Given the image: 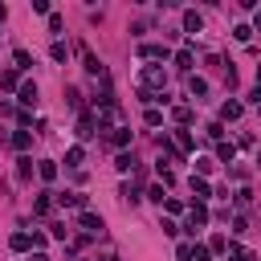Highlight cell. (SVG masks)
<instances>
[{
	"mask_svg": "<svg viewBox=\"0 0 261 261\" xmlns=\"http://www.w3.org/2000/svg\"><path fill=\"white\" fill-rule=\"evenodd\" d=\"M204 224H208V208H204V204H192V208H188V224H184V228L196 237Z\"/></svg>",
	"mask_w": 261,
	"mask_h": 261,
	"instance_id": "obj_1",
	"label": "cell"
},
{
	"mask_svg": "<svg viewBox=\"0 0 261 261\" xmlns=\"http://www.w3.org/2000/svg\"><path fill=\"white\" fill-rule=\"evenodd\" d=\"M139 57H143V61H167V45L147 41V45H139Z\"/></svg>",
	"mask_w": 261,
	"mask_h": 261,
	"instance_id": "obj_2",
	"label": "cell"
},
{
	"mask_svg": "<svg viewBox=\"0 0 261 261\" xmlns=\"http://www.w3.org/2000/svg\"><path fill=\"white\" fill-rule=\"evenodd\" d=\"M16 98H20V106H24V110H33V106H37V82L16 86Z\"/></svg>",
	"mask_w": 261,
	"mask_h": 261,
	"instance_id": "obj_3",
	"label": "cell"
},
{
	"mask_svg": "<svg viewBox=\"0 0 261 261\" xmlns=\"http://www.w3.org/2000/svg\"><path fill=\"white\" fill-rule=\"evenodd\" d=\"M241 114H245V106H241V102H237V98H228V102H224V106H220V122H237V118H241Z\"/></svg>",
	"mask_w": 261,
	"mask_h": 261,
	"instance_id": "obj_4",
	"label": "cell"
},
{
	"mask_svg": "<svg viewBox=\"0 0 261 261\" xmlns=\"http://www.w3.org/2000/svg\"><path fill=\"white\" fill-rule=\"evenodd\" d=\"M53 200H57L61 208H86V196H82V192H57Z\"/></svg>",
	"mask_w": 261,
	"mask_h": 261,
	"instance_id": "obj_5",
	"label": "cell"
},
{
	"mask_svg": "<svg viewBox=\"0 0 261 261\" xmlns=\"http://www.w3.org/2000/svg\"><path fill=\"white\" fill-rule=\"evenodd\" d=\"M192 196H196V204H204V200L212 196V184H208V179H200V175H192Z\"/></svg>",
	"mask_w": 261,
	"mask_h": 261,
	"instance_id": "obj_6",
	"label": "cell"
},
{
	"mask_svg": "<svg viewBox=\"0 0 261 261\" xmlns=\"http://www.w3.org/2000/svg\"><path fill=\"white\" fill-rule=\"evenodd\" d=\"M77 220H82V228H86V232H102V216H98V212L82 208V216H77Z\"/></svg>",
	"mask_w": 261,
	"mask_h": 261,
	"instance_id": "obj_7",
	"label": "cell"
},
{
	"mask_svg": "<svg viewBox=\"0 0 261 261\" xmlns=\"http://www.w3.org/2000/svg\"><path fill=\"white\" fill-rule=\"evenodd\" d=\"M200 29H204V16H200L196 8H188V12H184V33H200Z\"/></svg>",
	"mask_w": 261,
	"mask_h": 261,
	"instance_id": "obj_8",
	"label": "cell"
},
{
	"mask_svg": "<svg viewBox=\"0 0 261 261\" xmlns=\"http://www.w3.org/2000/svg\"><path fill=\"white\" fill-rule=\"evenodd\" d=\"M82 61H86V69H90L94 77H106V69H102V61H98V57H94V53H90L86 45H82Z\"/></svg>",
	"mask_w": 261,
	"mask_h": 261,
	"instance_id": "obj_9",
	"label": "cell"
},
{
	"mask_svg": "<svg viewBox=\"0 0 261 261\" xmlns=\"http://www.w3.org/2000/svg\"><path fill=\"white\" fill-rule=\"evenodd\" d=\"M188 94H192V98L200 102V98L208 94V82H204V77H196V73H188Z\"/></svg>",
	"mask_w": 261,
	"mask_h": 261,
	"instance_id": "obj_10",
	"label": "cell"
},
{
	"mask_svg": "<svg viewBox=\"0 0 261 261\" xmlns=\"http://www.w3.org/2000/svg\"><path fill=\"white\" fill-rule=\"evenodd\" d=\"M49 212H53V196H49V192H41V196L33 200V216H49Z\"/></svg>",
	"mask_w": 261,
	"mask_h": 261,
	"instance_id": "obj_11",
	"label": "cell"
},
{
	"mask_svg": "<svg viewBox=\"0 0 261 261\" xmlns=\"http://www.w3.org/2000/svg\"><path fill=\"white\" fill-rule=\"evenodd\" d=\"M175 69H184V73H192V41L175 53Z\"/></svg>",
	"mask_w": 261,
	"mask_h": 261,
	"instance_id": "obj_12",
	"label": "cell"
},
{
	"mask_svg": "<svg viewBox=\"0 0 261 261\" xmlns=\"http://www.w3.org/2000/svg\"><path fill=\"white\" fill-rule=\"evenodd\" d=\"M171 147H175L179 155H188V151H196V143H192V135H188V130H175V143H171Z\"/></svg>",
	"mask_w": 261,
	"mask_h": 261,
	"instance_id": "obj_13",
	"label": "cell"
},
{
	"mask_svg": "<svg viewBox=\"0 0 261 261\" xmlns=\"http://www.w3.org/2000/svg\"><path fill=\"white\" fill-rule=\"evenodd\" d=\"M37 175H41L45 184H53V179H57V163H53V159H41V163H37Z\"/></svg>",
	"mask_w": 261,
	"mask_h": 261,
	"instance_id": "obj_14",
	"label": "cell"
},
{
	"mask_svg": "<svg viewBox=\"0 0 261 261\" xmlns=\"http://www.w3.org/2000/svg\"><path fill=\"white\" fill-rule=\"evenodd\" d=\"M110 143L122 151V147H130V126H114V135H110Z\"/></svg>",
	"mask_w": 261,
	"mask_h": 261,
	"instance_id": "obj_15",
	"label": "cell"
},
{
	"mask_svg": "<svg viewBox=\"0 0 261 261\" xmlns=\"http://www.w3.org/2000/svg\"><path fill=\"white\" fill-rule=\"evenodd\" d=\"M232 155H237V147L220 139V143H216V159H220V163H232Z\"/></svg>",
	"mask_w": 261,
	"mask_h": 261,
	"instance_id": "obj_16",
	"label": "cell"
},
{
	"mask_svg": "<svg viewBox=\"0 0 261 261\" xmlns=\"http://www.w3.org/2000/svg\"><path fill=\"white\" fill-rule=\"evenodd\" d=\"M143 82H147V86H163L167 77H163V69H155V65H151V69H143Z\"/></svg>",
	"mask_w": 261,
	"mask_h": 261,
	"instance_id": "obj_17",
	"label": "cell"
},
{
	"mask_svg": "<svg viewBox=\"0 0 261 261\" xmlns=\"http://www.w3.org/2000/svg\"><path fill=\"white\" fill-rule=\"evenodd\" d=\"M171 118H175V122H179V130H184V126L192 122V106H175V110H171Z\"/></svg>",
	"mask_w": 261,
	"mask_h": 261,
	"instance_id": "obj_18",
	"label": "cell"
},
{
	"mask_svg": "<svg viewBox=\"0 0 261 261\" xmlns=\"http://www.w3.org/2000/svg\"><path fill=\"white\" fill-rule=\"evenodd\" d=\"M94 135V114H82V122H77V139H90Z\"/></svg>",
	"mask_w": 261,
	"mask_h": 261,
	"instance_id": "obj_19",
	"label": "cell"
},
{
	"mask_svg": "<svg viewBox=\"0 0 261 261\" xmlns=\"http://www.w3.org/2000/svg\"><path fill=\"white\" fill-rule=\"evenodd\" d=\"M12 147H16V151H29V147H33V135H29V130H16V135H12Z\"/></svg>",
	"mask_w": 261,
	"mask_h": 261,
	"instance_id": "obj_20",
	"label": "cell"
},
{
	"mask_svg": "<svg viewBox=\"0 0 261 261\" xmlns=\"http://www.w3.org/2000/svg\"><path fill=\"white\" fill-rule=\"evenodd\" d=\"M82 159H86L82 147H69V151H65V167H82Z\"/></svg>",
	"mask_w": 261,
	"mask_h": 261,
	"instance_id": "obj_21",
	"label": "cell"
},
{
	"mask_svg": "<svg viewBox=\"0 0 261 261\" xmlns=\"http://www.w3.org/2000/svg\"><path fill=\"white\" fill-rule=\"evenodd\" d=\"M8 245H12L16 253H29V249H33V245H29V232H12V241H8Z\"/></svg>",
	"mask_w": 261,
	"mask_h": 261,
	"instance_id": "obj_22",
	"label": "cell"
},
{
	"mask_svg": "<svg viewBox=\"0 0 261 261\" xmlns=\"http://www.w3.org/2000/svg\"><path fill=\"white\" fill-rule=\"evenodd\" d=\"M204 249H208V253H224V249H228V237H220V232H216V237H212Z\"/></svg>",
	"mask_w": 261,
	"mask_h": 261,
	"instance_id": "obj_23",
	"label": "cell"
},
{
	"mask_svg": "<svg viewBox=\"0 0 261 261\" xmlns=\"http://www.w3.org/2000/svg\"><path fill=\"white\" fill-rule=\"evenodd\" d=\"M12 61H16V69H29V65H33V57H29V49H16V53H12Z\"/></svg>",
	"mask_w": 261,
	"mask_h": 261,
	"instance_id": "obj_24",
	"label": "cell"
},
{
	"mask_svg": "<svg viewBox=\"0 0 261 261\" xmlns=\"http://www.w3.org/2000/svg\"><path fill=\"white\" fill-rule=\"evenodd\" d=\"M118 196H122L126 204H139V188H135V184H122V192H118Z\"/></svg>",
	"mask_w": 261,
	"mask_h": 261,
	"instance_id": "obj_25",
	"label": "cell"
},
{
	"mask_svg": "<svg viewBox=\"0 0 261 261\" xmlns=\"http://www.w3.org/2000/svg\"><path fill=\"white\" fill-rule=\"evenodd\" d=\"M232 37L245 45V41H253V29H249V24H237V29H232Z\"/></svg>",
	"mask_w": 261,
	"mask_h": 261,
	"instance_id": "obj_26",
	"label": "cell"
},
{
	"mask_svg": "<svg viewBox=\"0 0 261 261\" xmlns=\"http://www.w3.org/2000/svg\"><path fill=\"white\" fill-rule=\"evenodd\" d=\"M49 57H53V61H65V57H69V49H65L61 41H53V49H49Z\"/></svg>",
	"mask_w": 261,
	"mask_h": 261,
	"instance_id": "obj_27",
	"label": "cell"
},
{
	"mask_svg": "<svg viewBox=\"0 0 261 261\" xmlns=\"http://www.w3.org/2000/svg\"><path fill=\"white\" fill-rule=\"evenodd\" d=\"M0 86H4V90H16V69H4V73H0Z\"/></svg>",
	"mask_w": 261,
	"mask_h": 261,
	"instance_id": "obj_28",
	"label": "cell"
},
{
	"mask_svg": "<svg viewBox=\"0 0 261 261\" xmlns=\"http://www.w3.org/2000/svg\"><path fill=\"white\" fill-rule=\"evenodd\" d=\"M114 167H118V171H130V167H135V159H130L126 151H118V159H114Z\"/></svg>",
	"mask_w": 261,
	"mask_h": 261,
	"instance_id": "obj_29",
	"label": "cell"
},
{
	"mask_svg": "<svg viewBox=\"0 0 261 261\" xmlns=\"http://www.w3.org/2000/svg\"><path fill=\"white\" fill-rule=\"evenodd\" d=\"M16 163H20L16 175H20V179H33V159H16Z\"/></svg>",
	"mask_w": 261,
	"mask_h": 261,
	"instance_id": "obj_30",
	"label": "cell"
},
{
	"mask_svg": "<svg viewBox=\"0 0 261 261\" xmlns=\"http://www.w3.org/2000/svg\"><path fill=\"white\" fill-rule=\"evenodd\" d=\"M232 200H237L241 208H249V204H253V192H249V188H237V196H232Z\"/></svg>",
	"mask_w": 261,
	"mask_h": 261,
	"instance_id": "obj_31",
	"label": "cell"
},
{
	"mask_svg": "<svg viewBox=\"0 0 261 261\" xmlns=\"http://www.w3.org/2000/svg\"><path fill=\"white\" fill-rule=\"evenodd\" d=\"M204 135H208V139H216V143H220V135H224V126H220V122H208V126H204Z\"/></svg>",
	"mask_w": 261,
	"mask_h": 261,
	"instance_id": "obj_32",
	"label": "cell"
},
{
	"mask_svg": "<svg viewBox=\"0 0 261 261\" xmlns=\"http://www.w3.org/2000/svg\"><path fill=\"white\" fill-rule=\"evenodd\" d=\"M212 167H216V163H212V159H208V155H204V159H196V171H200V179H204V175H208V171H212Z\"/></svg>",
	"mask_w": 261,
	"mask_h": 261,
	"instance_id": "obj_33",
	"label": "cell"
},
{
	"mask_svg": "<svg viewBox=\"0 0 261 261\" xmlns=\"http://www.w3.org/2000/svg\"><path fill=\"white\" fill-rule=\"evenodd\" d=\"M147 200H155V204H163L167 196H163V184H151V192H147Z\"/></svg>",
	"mask_w": 261,
	"mask_h": 261,
	"instance_id": "obj_34",
	"label": "cell"
},
{
	"mask_svg": "<svg viewBox=\"0 0 261 261\" xmlns=\"http://www.w3.org/2000/svg\"><path fill=\"white\" fill-rule=\"evenodd\" d=\"M159 208H167V212H184V200H175V196H167Z\"/></svg>",
	"mask_w": 261,
	"mask_h": 261,
	"instance_id": "obj_35",
	"label": "cell"
},
{
	"mask_svg": "<svg viewBox=\"0 0 261 261\" xmlns=\"http://www.w3.org/2000/svg\"><path fill=\"white\" fill-rule=\"evenodd\" d=\"M208 257H212V253H208L204 245H192V257H188V261H208Z\"/></svg>",
	"mask_w": 261,
	"mask_h": 261,
	"instance_id": "obj_36",
	"label": "cell"
},
{
	"mask_svg": "<svg viewBox=\"0 0 261 261\" xmlns=\"http://www.w3.org/2000/svg\"><path fill=\"white\" fill-rule=\"evenodd\" d=\"M61 24H65L61 12H49V33H61Z\"/></svg>",
	"mask_w": 261,
	"mask_h": 261,
	"instance_id": "obj_37",
	"label": "cell"
},
{
	"mask_svg": "<svg viewBox=\"0 0 261 261\" xmlns=\"http://www.w3.org/2000/svg\"><path fill=\"white\" fill-rule=\"evenodd\" d=\"M143 118H147V126H159V122H163V114H159V110H155V106H151V110H147V114H143Z\"/></svg>",
	"mask_w": 261,
	"mask_h": 261,
	"instance_id": "obj_38",
	"label": "cell"
},
{
	"mask_svg": "<svg viewBox=\"0 0 261 261\" xmlns=\"http://www.w3.org/2000/svg\"><path fill=\"white\" fill-rule=\"evenodd\" d=\"M49 232H53V237H57V241H65V237H69V228H65V224H61V220H57V224H49Z\"/></svg>",
	"mask_w": 261,
	"mask_h": 261,
	"instance_id": "obj_39",
	"label": "cell"
},
{
	"mask_svg": "<svg viewBox=\"0 0 261 261\" xmlns=\"http://www.w3.org/2000/svg\"><path fill=\"white\" fill-rule=\"evenodd\" d=\"M232 232H237V237H241V232H249V220H245V216H237V220H232Z\"/></svg>",
	"mask_w": 261,
	"mask_h": 261,
	"instance_id": "obj_40",
	"label": "cell"
},
{
	"mask_svg": "<svg viewBox=\"0 0 261 261\" xmlns=\"http://www.w3.org/2000/svg\"><path fill=\"white\" fill-rule=\"evenodd\" d=\"M33 261H53V257L49 253H33Z\"/></svg>",
	"mask_w": 261,
	"mask_h": 261,
	"instance_id": "obj_41",
	"label": "cell"
},
{
	"mask_svg": "<svg viewBox=\"0 0 261 261\" xmlns=\"http://www.w3.org/2000/svg\"><path fill=\"white\" fill-rule=\"evenodd\" d=\"M4 16H8V8H4V4H0V24H4Z\"/></svg>",
	"mask_w": 261,
	"mask_h": 261,
	"instance_id": "obj_42",
	"label": "cell"
},
{
	"mask_svg": "<svg viewBox=\"0 0 261 261\" xmlns=\"http://www.w3.org/2000/svg\"><path fill=\"white\" fill-rule=\"evenodd\" d=\"M102 261H118V257H102Z\"/></svg>",
	"mask_w": 261,
	"mask_h": 261,
	"instance_id": "obj_43",
	"label": "cell"
}]
</instances>
